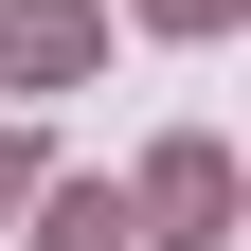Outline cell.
<instances>
[{
	"instance_id": "cell-1",
	"label": "cell",
	"mask_w": 251,
	"mask_h": 251,
	"mask_svg": "<svg viewBox=\"0 0 251 251\" xmlns=\"http://www.w3.org/2000/svg\"><path fill=\"white\" fill-rule=\"evenodd\" d=\"M0 54H18V72H72V54H90V18H72V0H18V36H0Z\"/></svg>"
}]
</instances>
